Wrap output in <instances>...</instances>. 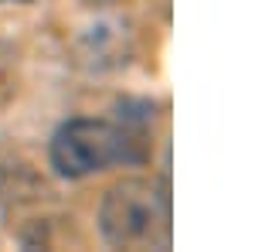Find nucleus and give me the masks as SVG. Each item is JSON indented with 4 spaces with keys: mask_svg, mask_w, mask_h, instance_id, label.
I'll return each instance as SVG.
<instances>
[{
    "mask_svg": "<svg viewBox=\"0 0 255 252\" xmlns=\"http://www.w3.org/2000/svg\"><path fill=\"white\" fill-rule=\"evenodd\" d=\"M102 235L119 249H163L170 242V201L163 188L126 177L102 201Z\"/></svg>",
    "mask_w": 255,
    "mask_h": 252,
    "instance_id": "obj_1",
    "label": "nucleus"
},
{
    "mask_svg": "<svg viewBox=\"0 0 255 252\" xmlns=\"http://www.w3.org/2000/svg\"><path fill=\"white\" fill-rule=\"evenodd\" d=\"M129 143L133 140L106 119H72L51 140V164L61 177H89L116 160H126Z\"/></svg>",
    "mask_w": 255,
    "mask_h": 252,
    "instance_id": "obj_2",
    "label": "nucleus"
},
{
    "mask_svg": "<svg viewBox=\"0 0 255 252\" xmlns=\"http://www.w3.org/2000/svg\"><path fill=\"white\" fill-rule=\"evenodd\" d=\"M14 89H17V72H14V55L0 44V106L7 102V99L14 96Z\"/></svg>",
    "mask_w": 255,
    "mask_h": 252,
    "instance_id": "obj_3",
    "label": "nucleus"
},
{
    "mask_svg": "<svg viewBox=\"0 0 255 252\" xmlns=\"http://www.w3.org/2000/svg\"><path fill=\"white\" fill-rule=\"evenodd\" d=\"M0 3H27V0H0Z\"/></svg>",
    "mask_w": 255,
    "mask_h": 252,
    "instance_id": "obj_4",
    "label": "nucleus"
}]
</instances>
